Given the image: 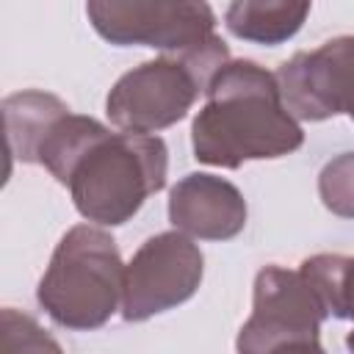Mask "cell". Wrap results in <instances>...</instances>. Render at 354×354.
Instances as JSON below:
<instances>
[{"instance_id":"obj_1","label":"cell","mask_w":354,"mask_h":354,"mask_svg":"<svg viewBox=\"0 0 354 354\" xmlns=\"http://www.w3.org/2000/svg\"><path fill=\"white\" fill-rule=\"evenodd\" d=\"M301 141L304 133L288 113L271 72L254 61L224 64L216 72L207 102L194 119L196 160L235 169L243 160L288 155Z\"/></svg>"},{"instance_id":"obj_2","label":"cell","mask_w":354,"mask_h":354,"mask_svg":"<svg viewBox=\"0 0 354 354\" xmlns=\"http://www.w3.org/2000/svg\"><path fill=\"white\" fill-rule=\"evenodd\" d=\"M64 185L88 221L124 224L149 194L166 185V144L158 136L105 127L80 152Z\"/></svg>"},{"instance_id":"obj_3","label":"cell","mask_w":354,"mask_h":354,"mask_svg":"<svg viewBox=\"0 0 354 354\" xmlns=\"http://www.w3.org/2000/svg\"><path fill=\"white\" fill-rule=\"evenodd\" d=\"M124 296V266L113 238L97 227H72L39 282V304L69 329L102 326Z\"/></svg>"},{"instance_id":"obj_4","label":"cell","mask_w":354,"mask_h":354,"mask_svg":"<svg viewBox=\"0 0 354 354\" xmlns=\"http://www.w3.org/2000/svg\"><path fill=\"white\" fill-rule=\"evenodd\" d=\"M86 14L111 44H144L174 53L210 86L227 64V47L213 33L205 3H88Z\"/></svg>"},{"instance_id":"obj_5","label":"cell","mask_w":354,"mask_h":354,"mask_svg":"<svg viewBox=\"0 0 354 354\" xmlns=\"http://www.w3.org/2000/svg\"><path fill=\"white\" fill-rule=\"evenodd\" d=\"M324 315L301 271L268 266L254 279V310L241 326L238 354H324Z\"/></svg>"},{"instance_id":"obj_6","label":"cell","mask_w":354,"mask_h":354,"mask_svg":"<svg viewBox=\"0 0 354 354\" xmlns=\"http://www.w3.org/2000/svg\"><path fill=\"white\" fill-rule=\"evenodd\" d=\"M199 91H207L205 80L185 61L166 55L119 77L108 94V116L124 133L149 136L180 122Z\"/></svg>"},{"instance_id":"obj_7","label":"cell","mask_w":354,"mask_h":354,"mask_svg":"<svg viewBox=\"0 0 354 354\" xmlns=\"http://www.w3.org/2000/svg\"><path fill=\"white\" fill-rule=\"evenodd\" d=\"M202 279V252L183 232L149 238L124 266L122 315L144 321L155 313L183 304Z\"/></svg>"},{"instance_id":"obj_8","label":"cell","mask_w":354,"mask_h":354,"mask_svg":"<svg viewBox=\"0 0 354 354\" xmlns=\"http://www.w3.org/2000/svg\"><path fill=\"white\" fill-rule=\"evenodd\" d=\"M277 86L290 116L321 122L335 113L354 116V36L296 53L277 69Z\"/></svg>"},{"instance_id":"obj_9","label":"cell","mask_w":354,"mask_h":354,"mask_svg":"<svg viewBox=\"0 0 354 354\" xmlns=\"http://www.w3.org/2000/svg\"><path fill=\"white\" fill-rule=\"evenodd\" d=\"M169 218L177 230L224 241L243 230L246 224V202L235 185L210 177V174H188L171 188Z\"/></svg>"},{"instance_id":"obj_10","label":"cell","mask_w":354,"mask_h":354,"mask_svg":"<svg viewBox=\"0 0 354 354\" xmlns=\"http://www.w3.org/2000/svg\"><path fill=\"white\" fill-rule=\"evenodd\" d=\"M6 113V138H8V155L19 160H36L39 147L50 127L69 113V108L44 91H22L11 94L3 102Z\"/></svg>"},{"instance_id":"obj_11","label":"cell","mask_w":354,"mask_h":354,"mask_svg":"<svg viewBox=\"0 0 354 354\" xmlns=\"http://www.w3.org/2000/svg\"><path fill=\"white\" fill-rule=\"evenodd\" d=\"M307 14L310 3H232L227 8V28L238 39L279 44L301 28Z\"/></svg>"},{"instance_id":"obj_12","label":"cell","mask_w":354,"mask_h":354,"mask_svg":"<svg viewBox=\"0 0 354 354\" xmlns=\"http://www.w3.org/2000/svg\"><path fill=\"white\" fill-rule=\"evenodd\" d=\"M301 277L326 315L354 321V257L318 254L301 263Z\"/></svg>"},{"instance_id":"obj_13","label":"cell","mask_w":354,"mask_h":354,"mask_svg":"<svg viewBox=\"0 0 354 354\" xmlns=\"http://www.w3.org/2000/svg\"><path fill=\"white\" fill-rule=\"evenodd\" d=\"M0 354H64L39 324L17 310H3V351Z\"/></svg>"},{"instance_id":"obj_14","label":"cell","mask_w":354,"mask_h":354,"mask_svg":"<svg viewBox=\"0 0 354 354\" xmlns=\"http://www.w3.org/2000/svg\"><path fill=\"white\" fill-rule=\"evenodd\" d=\"M321 199L324 205L337 213L354 218V152H346L329 160L321 171Z\"/></svg>"},{"instance_id":"obj_15","label":"cell","mask_w":354,"mask_h":354,"mask_svg":"<svg viewBox=\"0 0 354 354\" xmlns=\"http://www.w3.org/2000/svg\"><path fill=\"white\" fill-rule=\"evenodd\" d=\"M346 346L354 351V332H348V337H346Z\"/></svg>"}]
</instances>
